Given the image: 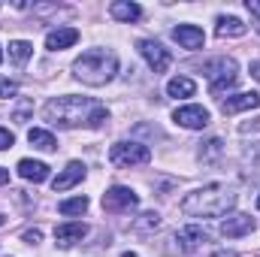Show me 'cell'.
<instances>
[{"label":"cell","instance_id":"7a4b0ae2","mask_svg":"<svg viewBox=\"0 0 260 257\" xmlns=\"http://www.w3.org/2000/svg\"><path fill=\"white\" fill-rule=\"evenodd\" d=\"M73 73H76V79L85 82V85H94V88H97V85H106V82H112L115 73H118V55H115V52H106V49H91V52H85L82 58H76Z\"/></svg>","mask_w":260,"mask_h":257},{"label":"cell","instance_id":"2e32d148","mask_svg":"<svg viewBox=\"0 0 260 257\" xmlns=\"http://www.w3.org/2000/svg\"><path fill=\"white\" fill-rule=\"evenodd\" d=\"M206 242H209V236H206L203 227H185V230L179 233V245H182V251H197V248L206 245Z\"/></svg>","mask_w":260,"mask_h":257},{"label":"cell","instance_id":"9c48e42d","mask_svg":"<svg viewBox=\"0 0 260 257\" xmlns=\"http://www.w3.org/2000/svg\"><path fill=\"white\" fill-rule=\"evenodd\" d=\"M173 40H176L182 49H191V52H197V49H203L206 34H203L197 24H179V27L173 30Z\"/></svg>","mask_w":260,"mask_h":257},{"label":"cell","instance_id":"7402d4cb","mask_svg":"<svg viewBox=\"0 0 260 257\" xmlns=\"http://www.w3.org/2000/svg\"><path fill=\"white\" fill-rule=\"evenodd\" d=\"M85 209H88V197L61 200V206H58V212H61V215H85Z\"/></svg>","mask_w":260,"mask_h":257},{"label":"cell","instance_id":"e0dca14e","mask_svg":"<svg viewBox=\"0 0 260 257\" xmlns=\"http://www.w3.org/2000/svg\"><path fill=\"white\" fill-rule=\"evenodd\" d=\"M109 12H112V18L115 21H136L139 15H142V9L136 6V3H130V0H115L112 6H109Z\"/></svg>","mask_w":260,"mask_h":257},{"label":"cell","instance_id":"d6986e66","mask_svg":"<svg viewBox=\"0 0 260 257\" xmlns=\"http://www.w3.org/2000/svg\"><path fill=\"white\" fill-rule=\"evenodd\" d=\"M194 91H197V82L188 79V76H176V79L167 82V94L170 97H194Z\"/></svg>","mask_w":260,"mask_h":257},{"label":"cell","instance_id":"52a82bcc","mask_svg":"<svg viewBox=\"0 0 260 257\" xmlns=\"http://www.w3.org/2000/svg\"><path fill=\"white\" fill-rule=\"evenodd\" d=\"M136 203H139V197L124 185H115V188H109L103 194V209L106 212H130V209H136Z\"/></svg>","mask_w":260,"mask_h":257},{"label":"cell","instance_id":"9a60e30c","mask_svg":"<svg viewBox=\"0 0 260 257\" xmlns=\"http://www.w3.org/2000/svg\"><path fill=\"white\" fill-rule=\"evenodd\" d=\"M18 176L27 179V182H34V185H40V182L49 179V167H46L43 160H30V157H24V160H18Z\"/></svg>","mask_w":260,"mask_h":257},{"label":"cell","instance_id":"83f0119b","mask_svg":"<svg viewBox=\"0 0 260 257\" xmlns=\"http://www.w3.org/2000/svg\"><path fill=\"white\" fill-rule=\"evenodd\" d=\"M6 182H9V170H3V167H0V185H6Z\"/></svg>","mask_w":260,"mask_h":257},{"label":"cell","instance_id":"3957f363","mask_svg":"<svg viewBox=\"0 0 260 257\" xmlns=\"http://www.w3.org/2000/svg\"><path fill=\"white\" fill-rule=\"evenodd\" d=\"M97 106L100 103H94L88 97H55L46 103L43 115H46V121H52L58 127H76V124H88V118Z\"/></svg>","mask_w":260,"mask_h":257},{"label":"cell","instance_id":"4dcf8cb0","mask_svg":"<svg viewBox=\"0 0 260 257\" xmlns=\"http://www.w3.org/2000/svg\"><path fill=\"white\" fill-rule=\"evenodd\" d=\"M0 61H3V49H0Z\"/></svg>","mask_w":260,"mask_h":257},{"label":"cell","instance_id":"5b68a950","mask_svg":"<svg viewBox=\"0 0 260 257\" xmlns=\"http://www.w3.org/2000/svg\"><path fill=\"white\" fill-rule=\"evenodd\" d=\"M109 160L121 170H130V167H145L151 160V148L142 145V142H115L112 151H109Z\"/></svg>","mask_w":260,"mask_h":257},{"label":"cell","instance_id":"cb8c5ba5","mask_svg":"<svg viewBox=\"0 0 260 257\" xmlns=\"http://www.w3.org/2000/svg\"><path fill=\"white\" fill-rule=\"evenodd\" d=\"M160 224V215H154V212H145L139 221H136V230H151V227H157Z\"/></svg>","mask_w":260,"mask_h":257},{"label":"cell","instance_id":"ac0fdd59","mask_svg":"<svg viewBox=\"0 0 260 257\" xmlns=\"http://www.w3.org/2000/svg\"><path fill=\"white\" fill-rule=\"evenodd\" d=\"M215 30H218V37H245V34H248V27H245L236 15H221Z\"/></svg>","mask_w":260,"mask_h":257},{"label":"cell","instance_id":"d4e9b609","mask_svg":"<svg viewBox=\"0 0 260 257\" xmlns=\"http://www.w3.org/2000/svg\"><path fill=\"white\" fill-rule=\"evenodd\" d=\"M18 91V85L12 82V79H0V100H6V97H12Z\"/></svg>","mask_w":260,"mask_h":257},{"label":"cell","instance_id":"4316f807","mask_svg":"<svg viewBox=\"0 0 260 257\" xmlns=\"http://www.w3.org/2000/svg\"><path fill=\"white\" fill-rule=\"evenodd\" d=\"M21 239H24V242H27V245H37V242H40V239H43V233H40V230H37V227H34V230H24V236H21Z\"/></svg>","mask_w":260,"mask_h":257},{"label":"cell","instance_id":"8992f818","mask_svg":"<svg viewBox=\"0 0 260 257\" xmlns=\"http://www.w3.org/2000/svg\"><path fill=\"white\" fill-rule=\"evenodd\" d=\"M139 55L148 61V67H151L154 73H167L170 64H173V55H170L160 43H154V40H139Z\"/></svg>","mask_w":260,"mask_h":257},{"label":"cell","instance_id":"5bb4252c","mask_svg":"<svg viewBox=\"0 0 260 257\" xmlns=\"http://www.w3.org/2000/svg\"><path fill=\"white\" fill-rule=\"evenodd\" d=\"M85 179V164H79V160H70L67 164V170L52 182V188H55V194L58 191H67V188H73L76 182H82Z\"/></svg>","mask_w":260,"mask_h":257},{"label":"cell","instance_id":"ba28073f","mask_svg":"<svg viewBox=\"0 0 260 257\" xmlns=\"http://www.w3.org/2000/svg\"><path fill=\"white\" fill-rule=\"evenodd\" d=\"M173 121H176L179 127L203 130L209 124V109H203V106H182V109L173 112Z\"/></svg>","mask_w":260,"mask_h":257},{"label":"cell","instance_id":"6da1fadb","mask_svg":"<svg viewBox=\"0 0 260 257\" xmlns=\"http://www.w3.org/2000/svg\"><path fill=\"white\" fill-rule=\"evenodd\" d=\"M233 203H236V194L227 185H209V188L188 194L182 200V212L191 218H221L233 209Z\"/></svg>","mask_w":260,"mask_h":257},{"label":"cell","instance_id":"30bf717a","mask_svg":"<svg viewBox=\"0 0 260 257\" xmlns=\"http://www.w3.org/2000/svg\"><path fill=\"white\" fill-rule=\"evenodd\" d=\"M251 230H254L251 215H227V218L221 221V233H224L227 239H239V236H245V233H251Z\"/></svg>","mask_w":260,"mask_h":257},{"label":"cell","instance_id":"277c9868","mask_svg":"<svg viewBox=\"0 0 260 257\" xmlns=\"http://www.w3.org/2000/svg\"><path fill=\"white\" fill-rule=\"evenodd\" d=\"M206 76H209V91L215 97H221L224 91H230L239 79V67L233 58H215L206 64Z\"/></svg>","mask_w":260,"mask_h":257},{"label":"cell","instance_id":"1f68e13d","mask_svg":"<svg viewBox=\"0 0 260 257\" xmlns=\"http://www.w3.org/2000/svg\"><path fill=\"white\" fill-rule=\"evenodd\" d=\"M257 209H260V197H257Z\"/></svg>","mask_w":260,"mask_h":257},{"label":"cell","instance_id":"4fadbf2b","mask_svg":"<svg viewBox=\"0 0 260 257\" xmlns=\"http://www.w3.org/2000/svg\"><path fill=\"white\" fill-rule=\"evenodd\" d=\"M254 106H260V94H254V91H245V94L221 100V112L224 115H236V112H245V109H254Z\"/></svg>","mask_w":260,"mask_h":257},{"label":"cell","instance_id":"44dd1931","mask_svg":"<svg viewBox=\"0 0 260 257\" xmlns=\"http://www.w3.org/2000/svg\"><path fill=\"white\" fill-rule=\"evenodd\" d=\"M30 55H34V46H30L27 40H15V43H9V58H12L15 64H24Z\"/></svg>","mask_w":260,"mask_h":257},{"label":"cell","instance_id":"ffe728a7","mask_svg":"<svg viewBox=\"0 0 260 257\" xmlns=\"http://www.w3.org/2000/svg\"><path fill=\"white\" fill-rule=\"evenodd\" d=\"M27 142H30L34 148H40V151H55V148H58V142H55V136H52L49 130H43V127H34V130H27Z\"/></svg>","mask_w":260,"mask_h":257},{"label":"cell","instance_id":"8fae6325","mask_svg":"<svg viewBox=\"0 0 260 257\" xmlns=\"http://www.w3.org/2000/svg\"><path fill=\"white\" fill-rule=\"evenodd\" d=\"M79 43V30L76 27H58V30H49L46 34V49L49 52H64L70 46Z\"/></svg>","mask_w":260,"mask_h":257},{"label":"cell","instance_id":"484cf974","mask_svg":"<svg viewBox=\"0 0 260 257\" xmlns=\"http://www.w3.org/2000/svg\"><path fill=\"white\" fill-rule=\"evenodd\" d=\"M12 142H15V136L6 127H0V151H3V148H12Z\"/></svg>","mask_w":260,"mask_h":257},{"label":"cell","instance_id":"f1b7e54d","mask_svg":"<svg viewBox=\"0 0 260 257\" xmlns=\"http://www.w3.org/2000/svg\"><path fill=\"white\" fill-rule=\"evenodd\" d=\"M251 73H254V79H260V64H254V67H251Z\"/></svg>","mask_w":260,"mask_h":257},{"label":"cell","instance_id":"f546056e","mask_svg":"<svg viewBox=\"0 0 260 257\" xmlns=\"http://www.w3.org/2000/svg\"><path fill=\"white\" fill-rule=\"evenodd\" d=\"M121 257H136V254H133V251H124V254H121Z\"/></svg>","mask_w":260,"mask_h":257},{"label":"cell","instance_id":"603a6c76","mask_svg":"<svg viewBox=\"0 0 260 257\" xmlns=\"http://www.w3.org/2000/svg\"><path fill=\"white\" fill-rule=\"evenodd\" d=\"M109 121V112L103 109V106H97L94 112H91V118H88V127H103Z\"/></svg>","mask_w":260,"mask_h":257},{"label":"cell","instance_id":"7c38bea8","mask_svg":"<svg viewBox=\"0 0 260 257\" xmlns=\"http://www.w3.org/2000/svg\"><path fill=\"white\" fill-rule=\"evenodd\" d=\"M85 233H88L85 224H79V221H67V224H58V227H55V242H58L61 248H70V245L82 242Z\"/></svg>","mask_w":260,"mask_h":257}]
</instances>
